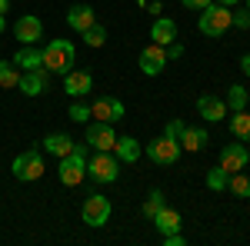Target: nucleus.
<instances>
[{"label": "nucleus", "mask_w": 250, "mask_h": 246, "mask_svg": "<svg viewBox=\"0 0 250 246\" xmlns=\"http://www.w3.org/2000/svg\"><path fill=\"white\" fill-rule=\"evenodd\" d=\"M43 67L50 70V76H63V74H70L74 70V43L70 40H50L43 50Z\"/></svg>", "instance_id": "obj_1"}, {"label": "nucleus", "mask_w": 250, "mask_h": 246, "mask_svg": "<svg viewBox=\"0 0 250 246\" xmlns=\"http://www.w3.org/2000/svg\"><path fill=\"white\" fill-rule=\"evenodd\" d=\"M197 27H200V34H204V37H224V34L233 27V10L213 0L210 7H204V10H200Z\"/></svg>", "instance_id": "obj_2"}, {"label": "nucleus", "mask_w": 250, "mask_h": 246, "mask_svg": "<svg viewBox=\"0 0 250 246\" xmlns=\"http://www.w3.org/2000/svg\"><path fill=\"white\" fill-rule=\"evenodd\" d=\"M57 176L63 187H80V180L87 176V143H74V150L60 156Z\"/></svg>", "instance_id": "obj_3"}, {"label": "nucleus", "mask_w": 250, "mask_h": 246, "mask_svg": "<svg viewBox=\"0 0 250 246\" xmlns=\"http://www.w3.org/2000/svg\"><path fill=\"white\" fill-rule=\"evenodd\" d=\"M87 176L94 183H114L120 176V160L114 156V150H97L94 160H87Z\"/></svg>", "instance_id": "obj_4"}, {"label": "nucleus", "mask_w": 250, "mask_h": 246, "mask_svg": "<svg viewBox=\"0 0 250 246\" xmlns=\"http://www.w3.org/2000/svg\"><path fill=\"white\" fill-rule=\"evenodd\" d=\"M43 156H40V150H23L14 160V167H10V173H14V180H20V183H34V180H40L43 176Z\"/></svg>", "instance_id": "obj_5"}, {"label": "nucleus", "mask_w": 250, "mask_h": 246, "mask_svg": "<svg viewBox=\"0 0 250 246\" xmlns=\"http://www.w3.org/2000/svg\"><path fill=\"white\" fill-rule=\"evenodd\" d=\"M144 153L150 156V163H157V167H170V163H177V160H180V143H177V136L164 133V136L150 140Z\"/></svg>", "instance_id": "obj_6"}, {"label": "nucleus", "mask_w": 250, "mask_h": 246, "mask_svg": "<svg viewBox=\"0 0 250 246\" xmlns=\"http://www.w3.org/2000/svg\"><path fill=\"white\" fill-rule=\"evenodd\" d=\"M80 216H83L87 227H104V223L110 220V200L100 196V193H90V196L83 200V207H80Z\"/></svg>", "instance_id": "obj_7"}, {"label": "nucleus", "mask_w": 250, "mask_h": 246, "mask_svg": "<svg viewBox=\"0 0 250 246\" xmlns=\"http://www.w3.org/2000/svg\"><path fill=\"white\" fill-rule=\"evenodd\" d=\"M124 114L127 110L117 96H97L90 103V120H100V123H117V120H124Z\"/></svg>", "instance_id": "obj_8"}, {"label": "nucleus", "mask_w": 250, "mask_h": 246, "mask_svg": "<svg viewBox=\"0 0 250 246\" xmlns=\"http://www.w3.org/2000/svg\"><path fill=\"white\" fill-rule=\"evenodd\" d=\"M114 143H117L114 123H100V120L87 123V147H94V150H114Z\"/></svg>", "instance_id": "obj_9"}, {"label": "nucleus", "mask_w": 250, "mask_h": 246, "mask_svg": "<svg viewBox=\"0 0 250 246\" xmlns=\"http://www.w3.org/2000/svg\"><path fill=\"white\" fill-rule=\"evenodd\" d=\"M47 87H50V70H47V67H40V70H23V74H20V83H17V90L27 94V96H40Z\"/></svg>", "instance_id": "obj_10"}, {"label": "nucleus", "mask_w": 250, "mask_h": 246, "mask_svg": "<svg viewBox=\"0 0 250 246\" xmlns=\"http://www.w3.org/2000/svg\"><path fill=\"white\" fill-rule=\"evenodd\" d=\"M14 37H17L23 47L37 43V40L43 37V23H40V17H34V14H23V17L14 23Z\"/></svg>", "instance_id": "obj_11"}, {"label": "nucleus", "mask_w": 250, "mask_h": 246, "mask_svg": "<svg viewBox=\"0 0 250 246\" xmlns=\"http://www.w3.org/2000/svg\"><path fill=\"white\" fill-rule=\"evenodd\" d=\"M137 63H140V70H144L147 76H157L164 67H167V50H164L160 43H150V47L140 50V60H137Z\"/></svg>", "instance_id": "obj_12"}, {"label": "nucleus", "mask_w": 250, "mask_h": 246, "mask_svg": "<svg viewBox=\"0 0 250 246\" xmlns=\"http://www.w3.org/2000/svg\"><path fill=\"white\" fill-rule=\"evenodd\" d=\"M63 90H67V96H74V100L87 96L90 90H94L90 70H70V74H63Z\"/></svg>", "instance_id": "obj_13"}, {"label": "nucleus", "mask_w": 250, "mask_h": 246, "mask_svg": "<svg viewBox=\"0 0 250 246\" xmlns=\"http://www.w3.org/2000/svg\"><path fill=\"white\" fill-rule=\"evenodd\" d=\"M247 163H250V153H247L244 143H227V147L220 150V167L227 173H240Z\"/></svg>", "instance_id": "obj_14"}, {"label": "nucleus", "mask_w": 250, "mask_h": 246, "mask_svg": "<svg viewBox=\"0 0 250 246\" xmlns=\"http://www.w3.org/2000/svg\"><path fill=\"white\" fill-rule=\"evenodd\" d=\"M197 114L204 116L207 123H220V120H224V116L230 114V110H227V103H224L220 96H213V94H204L200 100H197Z\"/></svg>", "instance_id": "obj_15"}, {"label": "nucleus", "mask_w": 250, "mask_h": 246, "mask_svg": "<svg viewBox=\"0 0 250 246\" xmlns=\"http://www.w3.org/2000/svg\"><path fill=\"white\" fill-rule=\"evenodd\" d=\"M177 143H180V150H187V153H197V150H204L207 143H210V136H207V130H200V127H180V133H177Z\"/></svg>", "instance_id": "obj_16"}, {"label": "nucleus", "mask_w": 250, "mask_h": 246, "mask_svg": "<svg viewBox=\"0 0 250 246\" xmlns=\"http://www.w3.org/2000/svg\"><path fill=\"white\" fill-rule=\"evenodd\" d=\"M97 23V14L90 3H74L70 10H67V27L70 30H77V34H83L87 27H94Z\"/></svg>", "instance_id": "obj_17"}, {"label": "nucleus", "mask_w": 250, "mask_h": 246, "mask_svg": "<svg viewBox=\"0 0 250 246\" xmlns=\"http://www.w3.org/2000/svg\"><path fill=\"white\" fill-rule=\"evenodd\" d=\"M154 227L160 229V236H167V233H180V227H184V220H180V213L173 207H164L154 213Z\"/></svg>", "instance_id": "obj_18"}, {"label": "nucleus", "mask_w": 250, "mask_h": 246, "mask_svg": "<svg viewBox=\"0 0 250 246\" xmlns=\"http://www.w3.org/2000/svg\"><path fill=\"white\" fill-rule=\"evenodd\" d=\"M150 37H154V43H160V47H167V43H173V40H177V23H173L170 17H154V27H150Z\"/></svg>", "instance_id": "obj_19"}, {"label": "nucleus", "mask_w": 250, "mask_h": 246, "mask_svg": "<svg viewBox=\"0 0 250 246\" xmlns=\"http://www.w3.org/2000/svg\"><path fill=\"white\" fill-rule=\"evenodd\" d=\"M140 143H137L134 136H117V143H114V156L120 160V163H137L140 160Z\"/></svg>", "instance_id": "obj_20"}, {"label": "nucleus", "mask_w": 250, "mask_h": 246, "mask_svg": "<svg viewBox=\"0 0 250 246\" xmlns=\"http://www.w3.org/2000/svg\"><path fill=\"white\" fill-rule=\"evenodd\" d=\"M74 143H77V140L67 136V133H50V136H43V150L50 153V156H57V160L74 150Z\"/></svg>", "instance_id": "obj_21"}, {"label": "nucleus", "mask_w": 250, "mask_h": 246, "mask_svg": "<svg viewBox=\"0 0 250 246\" xmlns=\"http://www.w3.org/2000/svg\"><path fill=\"white\" fill-rule=\"evenodd\" d=\"M14 63H17L20 70H40L43 67V54L34 50V43H30V47H20L17 54H14Z\"/></svg>", "instance_id": "obj_22"}, {"label": "nucleus", "mask_w": 250, "mask_h": 246, "mask_svg": "<svg viewBox=\"0 0 250 246\" xmlns=\"http://www.w3.org/2000/svg\"><path fill=\"white\" fill-rule=\"evenodd\" d=\"M230 133L237 140H244V143L250 140V114L247 110H233L230 114Z\"/></svg>", "instance_id": "obj_23"}, {"label": "nucleus", "mask_w": 250, "mask_h": 246, "mask_svg": "<svg viewBox=\"0 0 250 246\" xmlns=\"http://www.w3.org/2000/svg\"><path fill=\"white\" fill-rule=\"evenodd\" d=\"M20 74H23V70H20L14 60H0V87L14 90V87L20 83Z\"/></svg>", "instance_id": "obj_24"}, {"label": "nucleus", "mask_w": 250, "mask_h": 246, "mask_svg": "<svg viewBox=\"0 0 250 246\" xmlns=\"http://www.w3.org/2000/svg\"><path fill=\"white\" fill-rule=\"evenodd\" d=\"M247 100H250V94L240 83H233L230 90H227V100H224V103H227V110L233 114V110H247Z\"/></svg>", "instance_id": "obj_25"}, {"label": "nucleus", "mask_w": 250, "mask_h": 246, "mask_svg": "<svg viewBox=\"0 0 250 246\" xmlns=\"http://www.w3.org/2000/svg\"><path fill=\"white\" fill-rule=\"evenodd\" d=\"M80 37H83V43H87V47H104V43H107V27L94 23V27H87Z\"/></svg>", "instance_id": "obj_26"}, {"label": "nucleus", "mask_w": 250, "mask_h": 246, "mask_svg": "<svg viewBox=\"0 0 250 246\" xmlns=\"http://www.w3.org/2000/svg\"><path fill=\"white\" fill-rule=\"evenodd\" d=\"M227 183H230V173L224 170V167H217V170H207V187H210L213 193L227 189Z\"/></svg>", "instance_id": "obj_27"}, {"label": "nucleus", "mask_w": 250, "mask_h": 246, "mask_svg": "<svg viewBox=\"0 0 250 246\" xmlns=\"http://www.w3.org/2000/svg\"><path fill=\"white\" fill-rule=\"evenodd\" d=\"M227 189H230L233 196H250V176H244V173H230V183H227Z\"/></svg>", "instance_id": "obj_28"}, {"label": "nucleus", "mask_w": 250, "mask_h": 246, "mask_svg": "<svg viewBox=\"0 0 250 246\" xmlns=\"http://www.w3.org/2000/svg\"><path fill=\"white\" fill-rule=\"evenodd\" d=\"M164 207H167V196H164L160 189H154V193L144 200V216H150V220H154V213H157V209H164Z\"/></svg>", "instance_id": "obj_29"}, {"label": "nucleus", "mask_w": 250, "mask_h": 246, "mask_svg": "<svg viewBox=\"0 0 250 246\" xmlns=\"http://www.w3.org/2000/svg\"><path fill=\"white\" fill-rule=\"evenodd\" d=\"M70 120H74V123H90V103H80V100H74V103H70Z\"/></svg>", "instance_id": "obj_30"}, {"label": "nucleus", "mask_w": 250, "mask_h": 246, "mask_svg": "<svg viewBox=\"0 0 250 246\" xmlns=\"http://www.w3.org/2000/svg\"><path fill=\"white\" fill-rule=\"evenodd\" d=\"M233 27H237V30H250V10L247 7L233 14Z\"/></svg>", "instance_id": "obj_31"}, {"label": "nucleus", "mask_w": 250, "mask_h": 246, "mask_svg": "<svg viewBox=\"0 0 250 246\" xmlns=\"http://www.w3.org/2000/svg\"><path fill=\"white\" fill-rule=\"evenodd\" d=\"M164 50H167V60H180V57H184V47H180L177 40H173V43H167Z\"/></svg>", "instance_id": "obj_32"}, {"label": "nucleus", "mask_w": 250, "mask_h": 246, "mask_svg": "<svg viewBox=\"0 0 250 246\" xmlns=\"http://www.w3.org/2000/svg\"><path fill=\"white\" fill-rule=\"evenodd\" d=\"M180 3H184L187 10H204V7H210L213 0H180Z\"/></svg>", "instance_id": "obj_33"}, {"label": "nucleus", "mask_w": 250, "mask_h": 246, "mask_svg": "<svg viewBox=\"0 0 250 246\" xmlns=\"http://www.w3.org/2000/svg\"><path fill=\"white\" fill-rule=\"evenodd\" d=\"M164 243H167V246H184L187 240H184L180 233H167V236H164Z\"/></svg>", "instance_id": "obj_34"}, {"label": "nucleus", "mask_w": 250, "mask_h": 246, "mask_svg": "<svg viewBox=\"0 0 250 246\" xmlns=\"http://www.w3.org/2000/svg\"><path fill=\"white\" fill-rule=\"evenodd\" d=\"M180 127H184V120H167V130H164V133L177 136V133H180Z\"/></svg>", "instance_id": "obj_35"}, {"label": "nucleus", "mask_w": 250, "mask_h": 246, "mask_svg": "<svg viewBox=\"0 0 250 246\" xmlns=\"http://www.w3.org/2000/svg\"><path fill=\"white\" fill-rule=\"evenodd\" d=\"M240 70L250 76V54H244V57H240Z\"/></svg>", "instance_id": "obj_36"}, {"label": "nucleus", "mask_w": 250, "mask_h": 246, "mask_svg": "<svg viewBox=\"0 0 250 246\" xmlns=\"http://www.w3.org/2000/svg\"><path fill=\"white\" fill-rule=\"evenodd\" d=\"M147 10H150L154 17H160V10H164V3H160V0H157V3H147Z\"/></svg>", "instance_id": "obj_37"}, {"label": "nucleus", "mask_w": 250, "mask_h": 246, "mask_svg": "<svg viewBox=\"0 0 250 246\" xmlns=\"http://www.w3.org/2000/svg\"><path fill=\"white\" fill-rule=\"evenodd\" d=\"M10 10V0H0V14H7Z\"/></svg>", "instance_id": "obj_38"}, {"label": "nucleus", "mask_w": 250, "mask_h": 246, "mask_svg": "<svg viewBox=\"0 0 250 246\" xmlns=\"http://www.w3.org/2000/svg\"><path fill=\"white\" fill-rule=\"evenodd\" d=\"M217 3H224V7H233V3H240V0H217Z\"/></svg>", "instance_id": "obj_39"}, {"label": "nucleus", "mask_w": 250, "mask_h": 246, "mask_svg": "<svg viewBox=\"0 0 250 246\" xmlns=\"http://www.w3.org/2000/svg\"><path fill=\"white\" fill-rule=\"evenodd\" d=\"M3 27H7V23H3V14H0V34H3Z\"/></svg>", "instance_id": "obj_40"}, {"label": "nucleus", "mask_w": 250, "mask_h": 246, "mask_svg": "<svg viewBox=\"0 0 250 246\" xmlns=\"http://www.w3.org/2000/svg\"><path fill=\"white\" fill-rule=\"evenodd\" d=\"M134 3H140V7H147V0H134Z\"/></svg>", "instance_id": "obj_41"}, {"label": "nucleus", "mask_w": 250, "mask_h": 246, "mask_svg": "<svg viewBox=\"0 0 250 246\" xmlns=\"http://www.w3.org/2000/svg\"><path fill=\"white\" fill-rule=\"evenodd\" d=\"M244 3H247V10H250V0H244Z\"/></svg>", "instance_id": "obj_42"}]
</instances>
